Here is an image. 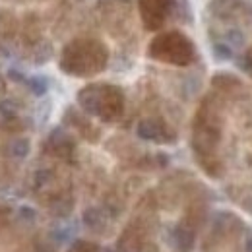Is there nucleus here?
Wrapping results in <instances>:
<instances>
[{
	"instance_id": "f257e3e1",
	"label": "nucleus",
	"mask_w": 252,
	"mask_h": 252,
	"mask_svg": "<svg viewBox=\"0 0 252 252\" xmlns=\"http://www.w3.org/2000/svg\"><path fill=\"white\" fill-rule=\"evenodd\" d=\"M107 49L99 41L78 39L64 47L61 68L72 76H94L107 66Z\"/></svg>"
},
{
	"instance_id": "f03ea898",
	"label": "nucleus",
	"mask_w": 252,
	"mask_h": 252,
	"mask_svg": "<svg viewBox=\"0 0 252 252\" xmlns=\"http://www.w3.org/2000/svg\"><path fill=\"white\" fill-rule=\"evenodd\" d=\"M78 103L82 105V109L86 113L111 123V121H115L123 115L125 97H123V92L115 86L94 84V86H88V88L80 90Z\"/></svg>"
},
{
	"instance_id": "7ed1b4c3",
	"label": "nucleus",
	"mask_w": 252,
	"mask_h": 252,
	"mask_svg": "<svg viewBox=\"0 0 252 252\" xmlns=\"http://www.w3.org/2000/svg\"><path fill=\"white\" fill-rule=\"evenodd\" d=\"M150 57L161 63L187 66L194 59V45L187 35L179 32H169L158 35L150 43Z\"/></svg>"
},
{
	"instance_id": "20e7f679",
	"label": "nucleus",
	"mask_w": 252,
	"mask_h": 252,
	"mask_svg": "<svg viewBox=\"0 0 252 252\" xmlns=\"http://www.w3.org/2000/svg\"><path fill=\"white\" fill-rule=\"evenodd\" d=\"M140 14L148 32L159 30L171 16V0H140Z\"/></svg>"
},
{
	"instance_id": "39448f33",
	"label": "nucleus",
	"mask_w": 252,
	"mask_h": 252,
	"mask_svg": "<svg viewBox=\"0 0 252 252\" xmlns=\"http://www.w3.org/2000/svg\"><path fill=\"white\" fill-rule=\"evenodd\" d=\"M136 132L142 140H150V142H173L175 140V136L169 132V128L158 119H144L138 125Z\"/></svg>"
},
{
	"instance_id": "423d86ee",
	"label": "nucleus",
	"mask_w": 252,
	"mask_h": 252,
	"mask_svg": "<svg viewBox=\"0 0 252 252\" xmlns=\"http://www.w3.org/2000/svg\"><path fill=\"white\" fill-rule=\"evenodd\" d=\"M30 150H32V144H30L28 138H18V140H14L12 146H10V154H12V158H16V159L28 158V156H30Z\"/></svg>"
},
{
	"instance_id": "0eeeda50",
	"label": "nucleus",
	"mask_w": 252,
	"mask_h": 252,
	"mask_svg": "<svg viewBox=\"0 0 252 252\" xmlns=\"http://www.w3.org/2000/svg\"><path fill=\"white\" fill-rule=\"evenodd\" d=\"M28 88H30V92L33 95H37V97H43V95L47 94V90H49V80L47 78H43V76H33V78H28Z\"/></svg>"
},
{
	"instance_id": "6e6552de",
	"label": "nucleus",
	"mask_w": 252,
	"mask_h": 252,
	"mask_svg": "<svg viewBox=\"0 0 252 252\" xmlns=\"http://www.w3.org/2000/svg\"><path fill=\"white\" fill-rule=\"evenodd\" d=\"M225 43L231 47V49H241L245 45V33L237 28H231L229 32L225 33Z\"/></svg>"
},
{
	"instance_id": "1a4fd4ad",
	"label": "nucleus",
	"mask_w": 252,
	"mask_h": 252,
	"mask_svg": "<svg viewBox=\"0 0 252 252\" xmlns=\"http://www.w3.org/2000/svg\"><path fill=\"white\" fill-rule=\"evenodd\" d=\"M51 57H53V47H51L49 43H41V45L35 49L33 61H35V64H45Z\"/></svg>"
},
{
	"instance_id": "9d476101",
	"label": "nucleus",
	"mask_w": 252,
	"mask_h": 252,
	"mask_svg": "<svg viewBox=\"0 0 252 252\" xmlns=\"http://www.w3.org/2000/svg\"><path fill=\"white\" fill-rule=\"evenodd\" d=\"M192 243H194V235L187 231V229H179V245H181V251L189 252L192 249Z\"/></svg>"
},
{
	"instance_id": "9b49d317",
	"label": "nucleus",
	"mask_w": 252,
	"mask_h": 252,
	"mask_svg": "<svg viewBox=\"0 0 252 252\" xmlns=\"http://www.w3.org/2000/svg\"><path fill=\"white\" fill-rule=\"evenodd\" d=\"M214 55L221 59V61H229L233 57V49L227 45V43H216L214 45Z\"/></svg>"
},
{
	"instance_id": "f8f14e48",
	"label": "nucleus",
	"mask_w": 252,
	"mask_h": 252,
	"mask_svg": "<svg viewBox=\"0 0 252 252\" xmlns=\"http://www.w3.org/2000/svg\"><path fill=\"white\" fill-rule=\"evenodd\" d=\"M101 220H103V216H101V212H99V210H95V208H90V210L84 214V223H86V225H90V227L99 225V221Z\"/></svg>"
},
{
	"instance_id": "ddd939ff",
	"label": "nucleus",
	"mask_w": 252,
	"mask_h": 252,
	"mask_svg": "<svg viewBox=\"0 0 252 252\" xmlns=\"http://www.w3.org/2000/svg\"><path fill=\"white\" fill-rule=\"evenodd\" d=\"M8 78H10V80H16V82H28V78H26L24 74H20L18 70H14V68L8 70Z\"/></svg>"
},
{
	"instance_id": "4468645a",
	"label": "nucleus",
	"mask_w": 252,
	"mask_h": 252,
	"mask_svg": "<svg viewBox=\"0 0 252 252\" xmlns=\"http://www.w3.org/2000/svg\"><path fill=\"white\" fill-rule=\"evenodd\" d=\"M20 216L26 218V220H33L35 218V212H33L30 206H24V208H20Z\"/></svg>"
},
{
	"instance_id": "2eb2a0df",
	"label": "nucleus",
	"mask_w": 252,
	"mask_h": 252,
	"mask_svg": "<svg viewBox=\"0 0 252 252\" xmlns=\"http://www.w3.org/2000/svg\"><path fill=\"white\" fill-rule=\"evenodd\" d=\"M123 2H128V0H123Z\"/></svg>"
}]
</instances>
